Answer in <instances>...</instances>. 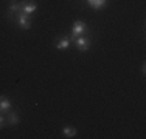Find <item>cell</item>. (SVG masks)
<instances>
[{"label": "cell", "mask_w": 146, "mask_h": 139, "mask_svg": "<svg viewBox=\"0 0 146 139\" xmlns=\"http://www.w3.org/2000/svg\"><path fill=\"white\" fill-rule=\"evenodd\" d=\"M75 45H76V48H78L79 51H89L90 50V39L89 37H86V36H81V37H76L75 40Z\"/></svg>", "instance_id": "3"}, {"label": "cell", "mask_w": 146, "mask_h": 139, "mask_svg": "<svg viewBox=\"0 0 146 139\" xmlns=\"http://www.w3.org/2000/svg\"><path fill=\"white\" fill-rule=\"evenodd\" d=\"M87 3L92 6L93 9H101V8H104V6H106L107 0H87Z\"/></svg>", "instance_id": "8"}, {"label": "cell", "mask_w": 146, "mask_h": 139, "mask_svg": "<svg viewBox=\"0 0 146 139\" xmlns=\"http://www.w3.org/2000/svg\"><path fill=\"white\" fill-rule=\"evenodd\" d=\"M16 22L19 23V28H22V30H30L31 28V17L25 12H17Z\"/></svg>", "instance_id": "2"}, {"label": "cell", "mask_w": 146, "mask_h": 139, "mask_svg": "<svg viewBox=\"0 0 146 139\" xmlns=\"http://www.w3.org/2000/svg\"><path fill=\"white\" fill-rule=\"evenodd\" d=\"M11 108V100L8 99L6 96H0V113L6 114Z\"/></svg>", "instance_id": "5"}, {"label": "cell", "mask_w": 146, "mask_h": 139, "mask_svg": "<svg viewBox=\"0 0 146 139\" xmlns=\"http://www.w3.org/2000/svg\"><path fill=\"white\" fill-rule=\"evenodd\" d=\"M5 125H6V117L3 116V113H0V130L5 128Z\"/></svg>", "instance_id": "11"}, {"label": "cell", "mask_w": 146, "mask_h": 139, "mask_svg": "<svg viewBox=\"0 0 146 139\" xmlns=\"http://www.w3.org/2000/svg\"><path fill=\"white\" fill-rule=\"evenodd\" d=\"M5 117H6V122H8L9 125H17L19 124V116H17L16 111H8Z\"/></svg>", "instance_id": "7"}, {"label": "cell", "mask_w": 146, "mask_h": 139, "mask_svg": "<svg viewBox=\"0 0 146 139\" xmlns=\"http://www.w3.org/2000/svg\"><path fill=\"white\" fill-rule=\"evenodd\" d=\"M70 39H68V36H62L61 39L58 40V43H56V48L58 50H67L68 47H70Z\"/></svg>", "instance_id": "6"}, {"label": "cell", "mask_w": 146, "mask_h": 139, "mask_svg": "<svg viewBox=\"0 0 146 139\" xmlns=\"http://www.w3.org/2000/svg\"><path fill=\"white\" fill-rule=\"evenodd\" d=\"M20 9H22V12L31 16V14L37 9V5L33 2V0H22V2H20Z\"/></svg>", "instance_id": "4"}, {"label": "cell", "mask_w": 146, "mask_h": 139, "mask_svg": "<svg viewBox=\"0 0 146 139\" xmlns=\"http://www.w3.org/2000/svg\"><path fill=\"white\" fill-rule=\"evenodd\" d=\"M76 128H73V127H65L64 130H62V134H64L65 138H73V136H76Z\"/></svg>", "instance_id": "9"}, {"label": "cell", "mask_w": 146, "mask_h": 139, "mask_svg": "<svg viewBox=\"0 0 146 139\" xmlns=\"http://www.w3.org/2000/svg\"><path fill=\"white\" fill-rule=\"evenodd\" d=\"M8 12H13V14H17V12H22V9H20V3H9L8 6Z\"/></svg>", "instance_id": "10"}, {"label": "cell", "mask_w": 146, "mask_h": 139, "mask_svg": "<svg viewBox=\"0 0 146 139\" xmlns=\"http://www.w3.org/2000/svg\"><path fill=\"white\" fill-rule=\"evenodd\" d=\"M89 33V26L86 25L82 20H76L73 23V28H72V34H68V39L70 40H75L76 37H81V36H86Z\"/></svg>", "instance_id": "1"}]
</instances>
